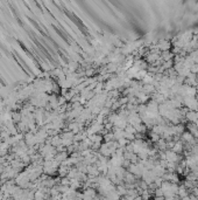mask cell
Listing matches in <instances>:
<instances>
[{
  "label": "cell",
  "mask_w": 198,
  "mask_h": 200,
  "mask_svg": "<svg viewBox=\"0 0 198 200\" xmlns=\"http://www.w3.org/2000/svg\"><path fill=\"white\" fill-rule=\"evenodd\" d=\"M169 43L167 42V41H161L160 43H158V48L161 49V51H168L169 49Z\"/></svg>",
  "instance_id": "cell-1"
},
{
  "label": "cell",
  "mask_w": 198,
  "mask_h": 200,
  "mask_svg": "<svg viewBox=\"0 0 198 200\" xmlns=\"http://www.w3.org/2000/svg\"><path fill=\"white\" fill-rule=\"evenodd\" d=\"M93 73H94V71H93V69H88V70L85 71V74L88 75V76H92V75H93Z\"/></svg>",
  "instance_id": "cell-2"
}]
</instances>
